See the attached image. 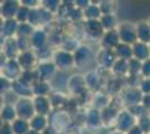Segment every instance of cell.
<instances>
[{
	"label": "cell",
	"instance_id": "cell-1",
	"mask_svg": "<svg viewBox=\"0 0 150 134\" xmlns=\"http://www.w3.org/2000/svg\"><path fill=\"white\" fill-rule=\"evenodd\" d=\"M15 109L17 112L18 119H23L26 121H30L31 119L36 115L35 109H34L33 98H26V97L19 98L17 103L15 104Z\"/></svg>",
	"mask_w": 150,
	"mask_h": 134
},
{
	"label": "cell",
	"instance_id": "cell-2",
	"mask_svg": "<svg viewBox=\"0 0 150 134\" xmlns=\"http://www.w3.org/2000/svg\"><path fill=\"white\" fill-rule=\"evenodd\" d=\"M19 65L21 67L23 72H27V70H35L37 68V66L39 65V60L37 58V55L35 51H21L19 54L18 58Z\"/></svg>",
	"mask_w": 150,
	"mask_h": 134
},
{
	"label": "cell",
	"instance_id": "cell-3",
	"mask_svg": "<svg viewBox=\"0 0 150 134\" xmlns=\"http://www.w3.org/2000/svg\"><path fill=\"white\" fill-rule=\"evenodd\" d=\"M57 67L54 65L53 62H47V63H39V65L36 68L38 81L46 82V83H52L53 79L57 76Z\"/></svg>",
	"mask_w": 150,
	"mask_h": 134
},
{
	"label": "cell",
	"instance_id": "cell-4",
	"mask_svg": "<svg viewBox=\"0 0 150 134\" xmlns=\"http://www.w3.org/2000/svg\"><path fill=\"white\" fill-rule=\"evenodd\" d=\"M21 74H23V69L17 59H8L5 66L0 69V75L6 77L7 79L11 82L19 79Z\"/></svg>",
	"mask_w": 150,
	"mask_h": 134
},
{
	"label": "cell",
	"instance_id": "cell-5",
	"mask_svg": "<svg viewBox=\"0 0 150 134\" xmlns=\"http://www.w3.org/2000/svg\"><path fill=\"white\" fill-rule=\"evenodd\" d=\"M30 45L33 51H39L50 45V32H47L44 28L35 29L30 37Z\"/></svg>",
	"mask_w": 150,
	"mask_h": 134
},
{
	"label": "cell",
	"instance_id": "cell-6",
	"mask_svg": "<svg viewBox=\"0 0 150 134\" xmlns=\"http://www.w3.org/2000/svg\"><path fill=\"white\" fill-rule=\"evenodd\" d=\"M33 103L36 114L50 117V115L53 113V106L48 96H34Z\"/></svg>",
	"mask_w": 150,
	"mask_h": 134
},
{
	"label": "cell",
	"instance_id": "cell-7",
	"mask_svg": "<svg viewBox=\"0 0 150 134\" xmlns=\"http://www.w3.org/2000/svg\"><path fill=\"white\" fill-rule=\"evenodd\" d=\"M52 62L57 67V69H66L73 63V57L66 51L59 49V51H54Z\"/></svg>",
	"mask_w": 150,
	"mask_h": 134
},
{
	"label": "cell",
	"instance_id": "cell-8",
	"mask_svg": "<svg viewBox=\"0 0 150 134\" xmlns=\"http://www.w3.org/2000/svg\"><path fill=\"white\" fill-rule=\"evenodd\" d=\"M20 7V1L16 0H5L1 2V17L5 20L15 19Z\"/></svg>",
	"mask_w": 150,
	"mask_h": 134
},
{
	"label": "cell",
	"instance_id": "cell-9",
	"mask_svg": "<svg viewBox=\"0 0 150 134\" xmlns=\"http://www.w3.org/2000/svg\"><path fill=\"white\" fill-rule=\"evenodd\" d=\"M2 53L7 57V59H17L19 54L21 53L19 49L18 43H17V38H7L4 43L2 46Z\"/></svg>",
	"mask_w": 150,
	"mask_h": 134
},
{
	"label": "cell",
	"instance_id": "cell-10",
	"mask_svg": "<svg viewBox=\"0 0 150 134\" xmlns=\"http://www.w3.org/2000/svg\"><path fill=\"white\" fill-rule=\"evenodd\" d=\"M18 27H19V22L16 19L5 20V24L2 26V29H1V32H0V35L6 39L17 37Z\"/></svg>",
	"mask_w": 150,
	"mask_h": 134
},
{
	"label": "cell",
	"instance_id": "cell-11",
	"mask_svg": "<svg viewBox=\"0 0 150 134\" xmlns=\"http://www.w3.org/2000/svg\"><path fill=\"white\" fill-rule=\"evenodd\" d=\"M30 130L36 131L38 133H43L45 130L50 128V119L47 116L36 114L30 121H29Z\"/></svg>",
	"mask_w": 150,
	"mask_h": 134
},
{
	"label": "cell",
	"instance_id": "cell-12",
	"mask_svg": "<svg viewBox=\"0 0 150 134\" xmlns=\"http://www.w3.org/2000/svg\"><path fill=\"white\" fill-rule=\"evenodd\" d=\"M13 93L18 96L19 98L21 97H26V98H33L34 95H33V91H31V86H28L24 84L21 81H15L13 82V88H11Z\"/></svg>",
	"mask_w": 150,
	"mask_h": 134
},
{
	"label": "cell",
	"instance_id": "cell-13",
	"mask_svg": "<svg viewBox=\"0 0 150 134\" xmlns=\"http://www.w3.org/2000/svg\"><path fill=\"white\" fill-rule=\"evenodd\" d=\"M0 119L4 123H8V124H11L13 122L16 121L18 119V116H17L15 105L5 104L4 107L0 111Z\"/></svg>",
	"mask_w": 150,
	"mask_h": 134
},
{
	"label": "cell",
	"instance_id": "cell-14",
	"mask_svg": "<svg viewBox=\"0 0 150 134\" xmlns=\"http://www.w3.org/2000/svg\"><path fill=\"white\" fill-rule=\"evenodd\" d=\"M31 91L34 96H50L52 93V85L50 83L38 81L31 86Z\"/></svg>",
	"mask_w": 150,
	"mask_h": 134
},
{
	"label": "cell",
	"instance_id": "cell-15",
	"mask_svg": "<svg viewBox=\"0 0 150 134\" xmlns=\"http://www.w3.org/2000/svg\"><path fill=\"white\" fill-rule=\"evenodd\" d=\"M13 134H27L30 131L29 121H26L23 119H17L15 122L11 123Z\"/></svg>",
	"mask_w": 150,
	"mask_h": 134
},
{
	"label": "cell",
	"instance_id": "cell-16",
	"mask_svg": "<svg viewBox=\"0 0 150 134\" xmlns=\"http://www.w3.org/2000/svg\"><path fill=\"white\" fill-rule=\"evenodd\" d=\"M36 55H37V58L39 60V63H47V62H50V59H53V55H54V51H52V48L48 46H46L44 48L39 49V51H36Z\"/></svg>",
	"mask_w": 150,
	"mask_h": 134
},
{
	"label": "cell",
	"instance_id": "cell-17",
	"mask_svg": "<svg viewBox=\"0 0 150 134\" xmlns=\"http://www.w3.org/2000/svg\"><path fill=\"white\" fill-rule=\"evenodd\" d=\"M36 28H34L30 24L24 22V24H19L18 32H17V37H25V38H30L31 35L34 34Z\"/></svg>",
	"mask_w": 150,
	"mask_h": 134
},
{
	"label": "cell",
	"instance_id": "cell-18",
	"mask_svg": "<svg viewBox=\"0 0 150 134\" xmlns=\"http://www.w3.org/2000/svg\"><path fill=\"white\" fill-rule=\"evenodd\" d=\"M29 13H30V9L27 8V7L20 5L18 9V13L16 15L15 19L18 21L19 24H24V22H28V18H29Z\"/></svg>",
	"mask_w": 150,
	"mask_h": 134
},
{
	"label": "cell",
	"instance_id": "cell-19",
	"mask_svg": "<svg viewBox=\"0 0 150 134\" xmlns=\"http://www.w3.org/2000/svg\"><path fill=\"white\" fill-rule=\"evenodd\" d=\"M13 88V82L0 75V95L5 96Z\"/></svg>",
	"mask_w": 150,
	"mask_h": 134
},
{
	"label": "cell",
	"instance_id": "cell-20",
	"mask_svg": "<svg viewBox=\"0 0 150 134\" xmlns=\"http://www.w3.org/2000/svg\"><path fill=\"white\" fill-rule=\"evenodd\" d=\"M62 93H59L58 92V97H57V93L56 92H52L50 94V101L52 103V106H53V109H57V107H59L61 105L64 104V97L61 95Z\"/></svg>",
	"mask_w": 150,
	"mask_h": 134
},
{
	"label": "cell",
	"instance_id": "cell-21",
	"mask_svg": "<svg viewBox=\"0 0 150 134\" xmlns=\"http://www.w3.org/2000/svg\"><path fill=\"white\" fill-rule=\"evenodd\" d=\"M59 4L61 2L56 0H45V1H42V7L52 13H54L59 8Z\"/></svg>",
	"mask_w": 150,
	"mask_h": 134
},
{
	"label": "cell",
	"instance_id": "cell-22",
	"mask_svg": "<svg viewBox=\"0 0 150 134\" xmlns=\"http://www.w3.org/2000/svg\"><path fill=\"white\" fill-rule=\"evenodd\" d=\"M16 38H17V43H18L20 51H30L31 49L30 38H25V37H16Z\"/></svg>",
	"mask_w": 150,
	"mask_h": 134
},
{
	"label": "cell",
	"instance_id": "cell-23",
	"mask_svg": "<svg viewBox=\"0 0 150 134\" xmlns=\"http://www.w3.org/2000/svg\"><path fill=\"white\" fill-rule=\"evenodd\" d=\"M20 5L27 7L29 9H36L42 6V1H39V0H21Z\"/></svg>",
	"mask_w": 150,
	"mask_h": 134
},
{
	"label": "cell",
	"instance_id": "cell-24",
	"mask_svg": "<svg viewBox=\"0 0 150 134\" xmlns=\"http://www.w3.org/2000/svg\"><path fill=\"white\" fill-rule=\"evenodd\" d=\"M0 134H13L11 124L5 123V124H4V126H2L1 130H0Z\"/></svg>",
	"mask_w": 150,
	"mask_h": 134
},
{
	"label": "cell",
	"instance_id": "cell-25",
	"mask_svg": "<svg viewBox=\"0 0 150 134\" xmlns=\"http://www.w3.org/2000/svg\"><path fill=\"white\" fill-rule=\"evenodd\" d=\"M7 60H8V59H7V57L4 55V53H2V51H0V69L5 66V64L7 63Z\"/></svg>",
	"mask_w": 150,
	"mask_h": 134
},
{
	"label": "cell",
	"instance_id": "cell-26",
	"mask_svg": "<svg viewBox=\"0 0 150 134\" xmlns=\"http://www.w3.org/2000/svg\"><path fill=\"white\" fill-rule=\"evenodd\" d=\"M40 134H56V133H55V132H54L50 128H48L47 130H45L44 132H43V133H40Z\"/></svg>",
	"mask_w": 150,
	"mask_h": 134
},
{
	"label": "cell",
	"instance_id": "cell-27",
	"mask_svg": "<svg viewBox=\"0 0 150 134\" xmlns=\"http://www.w3.org/2000/svg\"><path fill=\"white\" fill-rule=\"evenodd\" d=\"M4 105H5V98H4L2 95H0V111L4 107Z\"/></svg>",
	"mask_w": 150,
	"mask_h": 134
},
{
	"label": "cell",
	"instance_id": "cell-28",
	"mask_svg": "<svg viewBox=\"0 0 150 134\" xmlns=\"http://www.w3.org/2000/svg\"><path fill=\"white\" fill-rule=\"evenodd\" d=\"M4 24H5V19L0 16V32H1V29H2V26H4Z\"/></svg>",
	"mask_w": 150,
	"mask_h": 134
},
{
	"label": "cell",
	"instance_id": "cell-29",
	"mask_svg": "<svg viewBox=\"0 0 150 134\" xmlns=\"http://www.w3.org/2000/svg\"><path fill=\"white\" fill-rule=\"evenodd\" d=\"M27 134H40V133H38V132H36V131H33V130H30V131H29Z\"/></svg>",
	"mask_w": 150,
	"mask_h": 134
},
{
	"label": "cell",
	"instance_id": "cell-30",
	"mask_svg": "<svg viewBox=\"0 0 150 134\" xmlns=\"http://www.w3.org/2000/svg\"><path fill=\"white\" fill-rule=\"evenodd\" d=\"M4 124H5V123L1 121V119H0V130H1V128H2V126H4Z\"/></svg>",
	"mask_w": 150,
	"mask_h": 134
},
{
	"label": "cell",
	"instance_id": "cell-31",
	"mask_svg": "<svg viewBox=\"0 0 150 134\" xmlns=\"http://www.w3.org/2000/svg\"><path fill=\"white\" fill-rule=\"evenodd\" d=\"M0 16H1V2H0Z\"/></svg>",
	"mask_w": 150,
	"mask_h": 134
}]
</instances>
